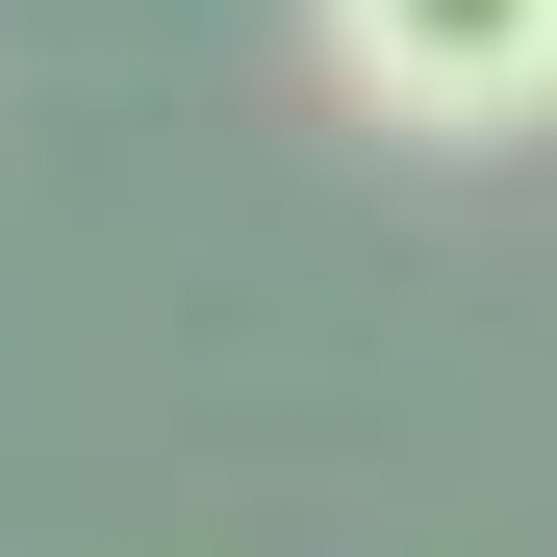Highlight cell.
Segmentation results:
<instances>
[{
    "mask_svg": "<svg viewBox=\"0 0 557 557\" xmlns=\"http://www.w3.org/2000/svg\"><path fill=\"white\" fill-rule=\"evenodd\" d=\"M305 51H330V102L406 127V152L557 127V0H305Z\"/></svg>",
    "mask_w": 557,
    "mask_h": 557,
    "instance_id": "6da1fadb",
    "label": "cell"
}]
</instances>
